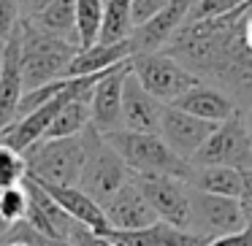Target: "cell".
<instances>
[{
    "label": "cell",
    "instance_id": "cell-17",
    "mask_svg": "<svg viewBox=\"0 0 252 246\" xmlns=\"http://www.w3.org/2000/svg\"><path fill=\"white\" fill-rule=\"evenodd\" d=\"M109 235L122 246H206L212 241L195 230L176 227V224L163 222V219L138 230H111Z\"/></svg>",
    "mask_w": 252,
    "mask_h": 246
},
{
    "label": "cell",
    "instance_id": "cell-22",
    "mask_svg": "<svg viewBox=\"0 0 252 246\" xmlns=\"http://www.w3.org/2000/svg\"><path fill=\"white\" fill-rule=\"evenodd\" d=\"M95 87V84H93ZM90 92L93 89H87V92L76 95V98H71L65 106H63L60 111H57L55 122L49 125V130H46L44 138H65V136H82L84 130H87L90 125H93V111H90Z\"/></svg>",
    "mask_w": 252,
    "mask_h": 246
},
{
    "label": "cell",
    "instance_id": "cell-3",
    "mask_svg": "<svg viewBox=\"0 0 252 246\" xmlns=\"http://www.w3.org/2000/svg\"><path fill=\"white\" fill-rule=\"evenodd\" d=\"M82 136H84V149H87V154H84V168H82L79 187H82L84 192H90V195L103 206L125 181L133 179V173L103 133H98L90 125Z\"/></svg>",
    "mask_w": 252,
    "mask_h": 246
},
{
    "label": "cell",
    "instance_id": "cell-21",
    "mask_svg": "<svg viewBox=\"0 0 252 246\" xmlns=\"http://www.w3.org/2000/svg\"><path fill=\"white\" fill-rule=\"evenodd\" d=\"M187 181H190L195 190L239 197L241 190H244V170L230 168V165H195L192 163Z\"/></svg>",
    "mask_w": 252,
    "mask_h": 246
},
{
    "label": "cell",
    "instance_id": "cell-28",
    "mask_svg": "<svg viewBox=\"0 0 252 246\" xmlns=\"http://www.w3.org/2000/svg\"><path fill=\"white\" fill-rule=\"evenodd\" d=\"M19 22H22V14H19V0H0V38L6 41L8 35L17 30Z\"/></svg>",
    "mask_w": 252,
    "mask_h": 246
},
{
    "label": "cell",
    "instance_id": "cell-25",
    "mask_svg": "<svg viewBox=\"0 0 252 246\" xmlns=\"http://www.w3.org/2000/svg\"><path fill=\"white\" fill-rule=\"evenodd\" d=\"M28 208H30V192L28 187L17 184V187H6L0 190V219L6 224H17L28 217Z\"/></svg>",
    "mask_w": 252,
    "mask_h": 246
},
{
    "label": "cell",
    "instance_id": "cell-4",
    "mask_svg": "<svg viewBox=\"0 0 252 246\" xmlns=\"http://www.w3.org/2000/svg\"><path fill=\"white\" fill-rule=\"evenodd\" d=\"M84 136L41 138L35 146L25 152L28 176L49 184H79L84 168Z\"/></svg>",
    "mask_w": 252,
    "mask_h": 246
},
{
    "label": "cell",
    "instance_id": "cell-31",
    "mask_svg": "<svg viewBox=\"0 0 252 246\" xmlns=\"http://www.w3.org/2000/svg\"><path fill=\"white\" fill-rule=\"evenodd\" d=\"M206 246H252V227L236 230V233H225L212 238Z\"/></svg>",
    "mask_w": 252,
    "mask_h": 246
},
{
    "label": "cell",
    "instance_id": "cell-38",
    "mask_svg": "<svg viewBox=\"0 0 252 246\" xmlns=\"http://www.w3.org/2000/svg\"><path fill=\"white\" fill-rule=\"evenodd\" d=\"M19 6H30V0H19Z\"/></svg>",
    "mask_w": 252,
    "mask_h": 246
},
{
    "label": "cell",
    "instance_id": "cell-24",
    "mask_svg": "<svg viewBox=\"0 0 252 246\" xmlns=\"http://www.w3.org/2000/svg\"><path fill=\"white\" fill-rule=\"evenodd\" d=\"M106 14V0H76V19H79V46H93L100 38Z\"/></svg>",
    "mask_w": 252,
    "mask_h": 246
},
{
    "label": "cell",
    "instance_id": "cell-16",
    "mask_svg": "<svg viewBox=\"0 0 252 246\" xmlns=\"http://www.w3.org/2000/svg\"><path fill=\"white\" fill-rule=\"evenodd\" d=\"M38 181V179H35ZM73 219H79L82 224H87L93 233L98 235H109L111 233V224L106 219V211L98 200H95L90 192H84L79 184H49V181H38Z\"/></svg>",
    "mask_w": 252,
    "mask_h": 246
},
{
    "label": "cell",
    "instance_id": "cell-18",
    "mask_svg": "<svg viewBox=\"0 0 252 246\" xmlns=\"http://www.w3.org/2000/svg\"><path fill=\"white\" fill-rule=\"evenodd\" d=\"M171 106L185 109V111L201 116V119H209V122H225L228 116H233L239 111V103L222 87L206 84V82H201L195 87H190L187 92H182Z\"/></svg>",
    "mask_w": 252,
    "mask_h": 246
},
{
    "label": "cell",
    "instance_id": "cell-6",
    "mask_svg": "<svg viewBox=\"0 0 252 246\" xmlns=\"http://www.w3.org/2000/svg\"><path fill=\"white\" fill-rule=\"evenodd\" d=\"M195 165H230L239 170H252V136L241 111L220 122L209 141L192 157Z\"/></svg>",
    "mask_w": 252,
    "mask_h": 246
},
{
    "label": "cell",
    "instance_id": "cell-29",
    "mask_svg": "<svg viewBox=\"0 0 252 246\" xmlns=\"http://www.w3.org/2000/svg\"><path fill=\"white\" fill-rule=\"evenodd\" d=\"M171 0H133V25H144L149 22V19L155 17V14H160L165 6H168ZM133 27V30H136Z\"/></svg>",
    "mask_w": 252,
    "mask_h": 246
},
{
    "label": "cell",
    "instance_id": "cell-2",
    "mask_svg": "<svg viewBox=\"0 0 252 246\" xmlns=\"http://www.w3.org/2000/svg\"><path fill=\"white\" fill-rule=\"evenodd\" d=\"M22 73L25 89H35L55 79L68 76V65L76 57L79 46L60 35L41 30L30 17H22Z\"/></svg>",
    "mask_w": 252,
    "mask_h": 246
},
{
    "label": "cell",
    "instance_id": "cell-32",
    "mask_svg": "<svg viewBox=\"0 0 252 246\" xmlns=\"http://www.w3.org/2000/svg\"><path fill=\"white\" fill-rule=\"evenodd\" d=\"M239 203H241V211H244L247 227H252V170H244V190L239 195Z\"/></svg>",
    "mask_w": 252,
    "mask_h": 246
},
{
    "label": "cell",
    "instance_id": "cell-23",
    "mask_svg": "<svg viewBox=\"0 0 252 246\" xmlns=\"http://www.w3.org/2000/svg\"><path fill=\"white\" fill-rule=\"evenodd\" d=\"M133 0H106V14H103V27H100V38L103 44L111 41L130 38L133 33Z\"/></svg>",
    "mask_w": 252,
    "mask_h": 246
},
{
    "label": "cell",
    "instance_id": "cell-30",
    "mask_svg": "<svg viewBox=\"0 0 252 246\" xmlns=\"http://www.w3.org/2000/svg\"><path fill=\"white\" fill-rule=\"evenodd\" d=\"M71 246H122V244H117L111 235H98V233H93L87 224H82V227L73 233Z\"/></svg>",
    "mask_w": 252,
    "mask_h": 246
},
{
    "label": "cell",
    "instance_id": "cell-26",
    "mask_svg": "<svg viewBox=\"0 0 252 246\" xmlns=\"http://www.w3.org/2000/svg\"><path fill=\"white\" fill-rule=\"evenodd\" d=\"M28 179V157L8 143H0V190L17 187Z\"/></svg>",
    "mask_w": 252,
    "mask_h": 246
},
{
    "label": "cell",
    "instance_id": "cell-8",
    "mask_svg": "<svg viewBox=\"0 0 252 246\" xmlns=\"http://www.w3.org/2000/svg\"><path fill=\"white\" fill-rule=\"evenodd\" d=\"M147 200L163 222L190 230V208H192V187L179 176H136Z\"/></svg>",
    "mask_w": 252,
    "mask_h": 246
},
{
    "label": "cell",
    "instance_id": "cell-14",
    "mask_svg": "<svg viewBox=\"0 0 252 246\" xmlns=\"http://www.w3.org/2000/svg\"><path fill=\"white\" fill-rule=\"evenodd\" d=\"M192 6H195V0H171L168 6H165L160 14H155L149 22L138 25V27L130 33L133 55H136V52L165 49V46H168V41L187 25Z\"/></svg>",
    "mask_w": 252,
    "mask_h": 246
},
{
    "label": "cell",
    "instance_id": "cell-33",
    "mask_svg": "<svg viewBox=\"0 0 252 246\" xmlns=\"http://www.w3.org/2000/svg\"><path fill=\"white\" fill-rule=\"evenodd\" d=\"M244 119H247V127H250V136H252V106H247V111H244Z\"/></svg>",
    "mask_w": 252,
    "mask_h": 246
},
{
    "label": "cell",
    "instance_id": "cell-19",
    "mask_svg": "<svg viewBox=\"0 0 252 246\" xmlns=\"http://www.w3.org/2000/svg\"><path fill=\"white\" fill-rule=\"evenodd\" d=\"M133 57V41L122 38V41H95L93 46H84L76 52V57L68 65V76H90V73H103L109 68L127 62Z\"/></svg>",
    "mask_w": 252,
    "mask_h": 246
},
{
    "label": "cell",
    "instance_id": "cell-15",
    "mask_svg": "<svg viewBox=\"0 0 252 246\" xmlns=\"http://www.w3.org/2000/svg\"><path fill=\"white\" fill-rule=\"evenodd\" d=\"M165 103L155 98L147 87L136 79V73H127L125 89H122V127L141 133H160Z\"/></svg>",
    "mask_w": 252,
    "mask_h": 246
},
{
    "label": "cell",
    "instance_id": "cell-27",
    "mask_svg": "<svg viewBox=\"0 0 252 246\" xmlns=\"http://www.w3.org/2000/svg\"><path fill=\"white\" fill-rule=\"evenodd\" d=\"M241 8H252V0H195V6H192L190 19H187V22L225 17V14L241 11Z\"/></svg>",
    "mask_w": 252,
    "mask_h": 246
},
{
    "label": "cell",
    "instance_id": "cell-10",
    "mask_svg": "<svg viewBox=\"0 0 252 246\" xmlns=\"http://www.w3.org/2000/svg\"><path fill=\"white\" fill-rule=\"evenodd\" d=\"M217 125L220 122L201 119V116L190 114V111L165 103L163 122H160V136L165 138V143H168L176 154H182L185 160L192 163V157L198 154V149L209 141V136L217 130Z\"/></svg>",
    "mask_w": 252,
    "mask_h": 246
},
{
    "label": "cell",
    "instance_id": "cell-5",
    "mask_svg": "<svg viewBox=\"0 0 252 246\" xmlns=\"http://www.w3.org/2000/svg\"><path fill=\"white\" fill-rule=\"evenodd\" d=\"M130 71L136 79L163 103H174L182 92L201 84L203 79L192 73L185 62H179L171 52L155 49V52H136L130 57Z\"/></svg>",
    "mask_w": 252,
    "mask_h": 246
},
{
    "label": "cell",
    "instance_id": "cell-20",
    "mask_svg": "<svg viewBox=\"0 0 252 246\" xmlns=\"http://www.w3.org/2000/svg\"><path fill=\"white\" fill-rule=\"evenodd\" d=\"M41 30L60 35L79 46V19H76V0H46L41 8L28 14ZM82 49V46H79Z\"/></svg>",
    "mask_w": 252,
    "mask_h": 246
},
{
    "label": "cell",
    "instance_id": "cell-1",
    "mask_svg": "<svg viewBox=\"0 0 252 246\" xmlns=\"http://www.w3.org/2000/svg\"><path fill=\"white\" fill-rule=\"evenodd\" d=\"M109 143L120 152L125 165L130 168L133 176H179L187 181L192 163L176 154L165 143L160 133H141V130H120L106 133Z\"/></svg>",
    "mask_w": 252,
    "mask_h": 246
},
{
    "label": "cell",
    "instance_id": "cell-35",
    "mask_svg": "<svg viewBox=\"0 0 252 246\" xmlns=\"http://www.w3.org/2000/svg\"><path fill=\"white\" fill-rule=\"evenodd\" d=\"M0 246H30V244H22V241H6V244H0Z\"/></svg>",
    "mask_w": 252,
    "mask_h": 246
},
{
    "label": "cell",
    "instance_id": "cell-11",
    "mask_svg": "<svg viewBox=\"0 0 252 246\" xmlns=\"http://www.w3.org/2000/svg\"><path fill=\"white\" fill-rule=\"evenodd\" d=\"M25 187H28V192H30V208H28V217L25 219H28L33 227H38L41 233L71 244L73 233L82 227V222L73 219L71 214H68L65 208H63L60 203H57L55 197H52L49 192L33 179V176L25 179Z\"/></svg>",
    "mask_w": 252,
    "mask_h": 246
},
{
    "label": "cell",
    "instance_id": "cell-37",
    "mask_svg": "<svg viewBox=\"0 0 252 246\" xmlns=\"http://www.w3.org/2000/svg\"><path fill=\"white\" fill-rule=\"evenodd\" d=\"M3 49H6V41L0 38V57H3Z\"/></svg>",
    "mask_w": 252,
    "mask_h": 246
},
{
    "label": "cell",
    "instance_id": "cell-13",
    "mask_svg": "<svg viewBox=\"0 0 252 246\" xmlns=\"http://www.w3.org/2000/svg\"><path fill=\"white\" fill-rule=\"evenodd\" d=\"M103 211H106V219H109L111 230H138V227H147V224L160 219L155 214L152 203L147 200V195H144L136 176L130 181H125L103 203Z\"/></svg>",
    "mask_w": 252,
    "mask_h": 246
},
{
    "label": "cell",
    "instance_id": "cell-9",
    "mask_svg": "<svg viewBox=\"0 0 252 246\" xmlns=\"http://www.w3.org/2000/svg\"><path fill=\"white\" fill-rule=\"evenodd\" d=\"M130 73V60L109 68L100 73L90 92V111H93V127L98 133H111L122 127V89Z\"/></svg>",
    "mask_w": 252,
    "mask_h": 246
},
{
    "label": "cell",
    "instance_id": "cell-34",
    "mask_svg": "<svg viewBox=\"0 0 252 246\" xmlns=\"http://www.w3.org/2000/svg\"><path fill=\"white\" fill-rule=\"evenodd\" d=\"M44 3H46V0H30V14H33L35 8H41ZM25 17H28V14H25Z\"/></svg>",
    "mask_w": 252,
    "mask_h": 246
},
{
    "label": "cell",
    "instance_id": "cell-7",
    "mask_svg": "<svg viewBox=\"0 0 252 246\" xmlns=\"http://www.w3.org/2000/svg\"><path fill=\"white\" fill-rule=\"evenodd\" d=\"M244 227H247V219H244V211H241L239 197L214 195V192H203L192 187L190 230L206 235V238H217V235L236 233V230H244Z\"/></svg>",
    "mask_w": 252,
    "mask_h": 246
},
{
    "label": "cell",
    "instance_id": "cell-12",
    "mask_svg": "<svg viewBox=\"0 0 252 246\" xmlns=\"http://www.w3.org/2000/svg\"><path fill=\"white\" fill-rule=\"evenodd\" d=\"M19 25L6 38V49H3V57H0V130L17 119L19 103H22V95H25L22 30H19Z\"/></svg>",
    "mask_w": 252,
    "mask_h": 246
},
{
    "label": "cell",
    "instance_id": "cell-36",
    "mask_svg": "<svg viewBox=\"0 0 252 246\" xmlns=\"http://www.w3.org/2000/svg\"><path fill=\"white\" fill-rule=\"evenodd\" d=\"M6 230H8V224L3 222V219H0V241H3V233H6Z\"/></svg>",
    "mask_w": 252,
    "mask_h": 246
}]
</instances>
